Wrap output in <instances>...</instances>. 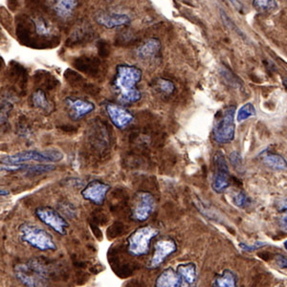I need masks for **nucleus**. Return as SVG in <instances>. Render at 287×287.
Wrapping results in <instances>:
<instances>
[{
  "label": "nucleus",
  "instance_id": "obj_1",
  "mask_svg": "<svg viewBox=\"0 0 287 287\" xmlns=\"http://www.w3.org/2000/svg\"><path fill=\"white\" fill-rule=\"evenodd\" d=\"M142 80V70L133 65H121L116 68L113 88L122 105L139 102L142 98L137 85Z\"/></svg>",
  "mask_w": 287,
  "mask_h": 287
},
{
  "label": "nucleus",
  "instance_id": "obj_2",
  "mask_svg": "<svg viewBox=\"0 0 287 287\" xmlns=\"http://www.w3.org/2000/svg\"><path fill=\"white\" fill-rule=\"evenodd\" d=\"M19 235L20 241L37 250L41 252L56 250L53 236L36 224L22 223L19 225Z\"/></svg>",
  "mask_w": 287,
  "mask_h": 287
},
{
  "label": "nucleus",
  "instance_id": "obj_3",
  "mask_svg": "<svg viewBox=\"0 0 287 287\" xmlns=\"http://www.w3.org/2000/svg\"><path fill=\"white\" fill-rule=\"evenodd\" d=\"M64 159V154L60 150H24L18 153L1 157V164L4 165H21L30 162L37 163H56Z\"/></svg>",
  "mask_w": 287,
  "mask_h": 287
},
{
  "label": "nucleus",
  "instance_id": "obj_4",
  "mask_svg": "<svg viewBox=\"0 0 287 287\" xmlns=\"http://www.w3.org/2000/svg\"><path fill=\"white\" fill-rule=\"evenodd\" d=\"M159 229L152 225H146L132 232L127 240V249L133 257H143L150 251V243L159 235Z\"/></svg>",
  "mask_w": 287,
  "mask_h": 287
},
{
  "label": "nucleus",
  "instance_id": "obj_5",
  "mask_svg": "<svg viewBox=\"0 0 287 287\" xmlns=\"http://www.w3.org/2000/svg\"><path fill=\"white\" fill-rule=\"evenodd\" d=\"M236 111V105H228L219 112L213 130V140L217 144H228L235 139Z\"/></svg>",
  "mask_w": 287,
  "mask_h": 287
},
{
  "label": "nucleus",
  "instance_id": "obj_6",
  "mask_svg": "<svg viewBox=\"0 0 287 287\" xmlns=\"http://www.w3.org/2000/svg\"><path fill=\"white\" fill-rule=\"evenodd\" d=\"M15 275L26 287H40L47 279L45 267L37 259L18 264L15 267Z\"/></svg>",
  "mask_w": 287,
  "mask_h": 287
},
{
  "label": "nucleus",
  "instance_id": "obj_7",
  "mask_svg": "<svg viewBox=\"0 0 287 287\" xmlns=\"http://www.w3.org/2000/svg\"><path fill=\"white\" fill-rule=\"evenodd\" d=\"M156 200L154 195L149 192L140 191L134 195L131 205L130 217L134 221L144 222L148 220L155 211Z\"/></svg>",
  "mask_w": 287,
  "mask_h": 287
},
{
  "label": "nucleus",
  "instance_id": "obj_8",
  "mask_svg": "<svg viewBox=\"0 0 287 287\" xmlns=\"http://www.w3.org/2000/svg\"><path fill=\"white\" fill-rule=\"evenodd\" d=\"M35 213L41 222L56 232V234L61 236H65L67 234L69 223L67 222L64 215H62L54 208L48 206L38 207L36 209Z\"/></svg>",
  "mask_w": 287,
  "mask_h": 287
},
{
  "label": "nucleus",
  "instance_id": "obj_9",
  "mask_svg": "<svg viewBox=\"0 0 287 287\" xmlns=\"http://www.w3.org/2000/svg\"><path fill=\"white\" fill-rule=\"evenodd\" d=\"M214 175L212 188L217 194H222L230 186V171L227 161L221 151H217L214 155Z\"/></svg>",
  "mask_w": 287,
  "mask_h": 287
},
{
  "label": "nucleus",
  "instance_id": "obj_10",
  "mask_svg": "<svg viewBox=\"0 0 287 287\" xmlns=\"http://www.w3.org/2000/svg\"><path fill=\"white\" fill-rule=\"evenodd\" d=\"M177 251V244L171 238L161 239L154 244V252L150 260L148 261V268L155 269L161 266L162 263Z\"/></svg>",
  "mask_w": 287,
  "mask_h": 287
},
{
  "label": "nucleus",
  "instance_id": "obj_11",
  "mask_svg": "<svg viewBox=\"0 0 287 287\" xmlns=\"http://www.w3.org/2000/svg\"><path fill=\"white\" fill-rule=\"evenodd\" d=\"M105 111L107 113L113 126L118 130H126L134 121L133 114L124 105H120L114 102H106Z\"/></svg>",
  "mask_w": 287,
  "mask_h": 287
},
{
  "label": "nucleus",
  "instance_id": "obj_12",
  "mask_svg": "<svg viewBox=\"0 0 287 287\" xmlns=\"http://www.w3.org/2000/svg\"><path fill=\"white\" fill-rule=\"evenodd\" d=\"M110 190V186L100 180H94L85 186L82 191V196L84 199L95 204L97 206H102L104 203L107 193Z\"/></svg>",
  "mask_w": 287,
  "mask_h": 287
},
{
  "label": "nucleus",
  "instance_id": "obj_13",
  "mask_svg": "<svg viewBox=\"0 0 287 287\" xmlns=\"http://www.w3.org/2000/svg\"><path fill=\"white\" fill-rule=\"evenodd\" d=\"M69 117L72 120H81L95 109V104L87 100L77 97H67L65 100Z\"/></svg>",
  "mask_w": 287,
  "mask_h": 287
},
{
  "label": "nucleus",
  "instance_id": "obj_14",
  "mask_svg": "<svg viewBox=\"0 0 287 287\" xmlns=\"http://www.w3.org/2000/svg\"><path fill=\"white\" fill-rule=\"evenodd\" d=\"M95 19L97 23L106 29H114L127 26L130 23V18L126 14L100 13Z\"/></svg>",
  "mask_w": 287,
  "mask_h": 287
},
{
  "label": "nucleus",
  "instance_id": "obj_15",
  "mask_svg": "<svg viewBox=\"0 0 287 287\" xmlns=\"http://www.w3.org/2000/svg\"><path fill=\"white\" fill-rule=\"evenodd\" d=\"M176 273L180 278L182 287H193L197 280V267L194 262L177 265Z\"/></svg>",
  "mask_w": 287,
  "mask_h": 287
},
{
  "label": "nucleus",
  "instance_id": "obj_16",
  "mask_svg": "<svg viewBox=\"0 0 287 287\" xmlns=\"http://www.w3.org/2000/svg\"><path fill=\"white\" fill-rule=\"evenodd\" d=\"M161 49V41L156 37H149L137 48L136 54L142 60H151L160 54Z\"/></svg>",
  "mask_w": 287,
  "mask_h": 287
},
{
  "label": "nucleus",
  "instance_id": "obj_17",
  "mask_svg": "<svg viewBox=\"0 0 287 287\" xmlns=\"http://www.w3.org/2000/svg\"><path fill=\"white\" fill-rule=\"evenodd\" d=\"M154 287H182L176 270L168 267L161 272L155 281Z\"/></svg>",
  "mask_w": 287,
  "mask_h": 287
},
{
  "label": "nucleus",
  "instance_id": "obj_18",
  "mask_svg": "<svg viewBox=\"0 0 287 287\" xmlns=\"http://www.w3.org/2000/svg\"><path fill=\"white\" fill-rule=\"evenodd\" d=\"M213 287H239V277L234 271L225 269L214 276Z\"/></svg>",
  "mask_w": 287,
  "mask_h": 287
},
{
  "label": "nucleus",
  "instance_id": "obj_19",
  "mask_svg": "<svg viewBox=\"0 0 287 287\" xmlns=\"http://www.w3.org/2000/svg\"><path fill=\"white\" fill-rule=\"evenodd\" d=\"M77 6L78 0H55L53 8L58 17L66 19L73 16Z\"/></svg>",
  "mask_w": 287,
  "mask_h": 287
},
{
  "label": "nucleus",
  "instance_id": "obj_20",
  "mask_svg": "<svg viewBox=\"0 0 287 287\" xmlns=\"http://www.w3.org/2000/svg\"><path fill=\"white\" fill-rule=\"evenodd\" d=\"M262 163L273 169L283 170L287 169V161L285 158L276 153H264L261 157Z\"/></svg>",
  "mask_w": 287,
  "mask_h": 287
},
{
  "label": "nucleus",
  "instance_id": "obj_21",
  "mask_svg": "<svg viewBox=\"0 0 287 287\" xmlns=\"http://www.w3.org/2000/svg\"><path fill=\"white\" fill-rule=\"evenodd\" d=\"M32 104L41 111L51 112L53 110V105L49 102L45 92L41 89H37L32 94Z\"/></svg>",
  "mask_w": 287,
  "mask_h": 287
},
{
  "label": "nucleus",
  "instance_id": "obj_22",
  "mask_svg": "<svg viewBox=\"0 0 287 287\" xmlns=\"http://www.w3.org/2000/svg\"><path fill=\"white\" fill-rule=\"evenodd\" d=\"M252 5L259 13H270L278 8L276 0H253Z\"/></svg>",
  "mask_w": 287,
  "mask_h": 287
},
{
  "label": "nucleus",
  "instance_id": "obj_23",
  "mask_svg": "<svg viewBox=\"0 0 287 287\" xmlns=\"http://www.w3.org/2000/svg\"><path fill=\"white\" fill-rule=\"evenodd\" d=\"M257 110L254 106V104L252 102H247L245 104H243L240 108V110L238 112L237 115V120L238 122H243V121L247 120L253 116H256Z\"/></svg>",
  "mask_w": 287,
  "mask_h": 287
},
{
  "label": "nucleus",
  "instance_id": "obj_24",
  "mask_svg": "<svg viewBox=\"0 0 287 287\" xmlns=\"http://www.w3.org/2000/svg\"><path fill=\"white\" fill-rule=\"evenodd\" d=\"M156 85H157L158 89L166 95H173L176 91V84H174V82H171L170 80H167L165 78L157 79Z\"/></svg>",
  "mask_w": 287,
  "mask_h": 287
},
{
  "label": "nucleus",
  "instance_id": "obj_25",
  "mask_svg": "<svg viewBox=\"0 0 287 287\" xmlns=\"http://www.w3.org/2000/svg\"><path fill=\"white\" fill-rule=\"evenodd\" d=\"M34 24L37 35L39 36H49L52 33V27L51 25L41 18H37L34 19Z\"/></svg>",
  "mask_w": 287,
  "mask_h": 287
},
{
  "label": "nucleus",
  "instance_id": "obj_26",
  "mask_svg": "<svg viewBox=\"0 0 287 287\" xmlns=\"http://www.w3.org/2000/svg\"><path fill=\"white\" fill-rule=\"evenodd\" d=\"M232 202L238 208H244L249 203V198L245 193L239 192V193H236L235 195H233Z\"/></svg>",
  "mask_w": 287,
  "mask_h": 287
},
{
  "label": "nucleus",
  "instance_id": "obj_27",
  "mask_svg": "<svg viewBox=\"0 0 287 287\" xmlns=\"http://www.w3.org/2000/svg\"><path fill=\"white\" fill-rule=\"evenodd\" d=\"M278 210L280 213H282L281 217L279 218V225L281 228L287 231V199L278 202Z\"/></svg>",
  "mask_w": 287,
  "mask_h": 287
},
{
  "label": "nucleus",
  "instance_id": "obj_28",
  "mask_svg": "<svg viewBox=\"0 0 287 287\" xmlns=\"http://www.w3.org/2000/svg\"><path fill=\"white\" fill-rule=\"evenodd\" d=\"M267 243L263 242V241H256L253 244H247L244 242H241L239 244V247L241 250L245 251V252H253V251L258 250L259 248H262L264 246H266Z\"/></svg>",
  "mask_w": 287,
  "mask_h": 287
},
{
  "label": "nucleus",
  "instance_id": "obj_29",
  "mask_svg": "<svg viewBox=\"0 0 287 287\" xmlns=\"http://www.w3.org/2000/svg\"><path fill=\"white\" fill-rule=\"evenodd\" d=\"M230 161H231L232 165L236 168L242 167V158L241 154L237 151H234L233 153L230 154Z\"/></svg>",
  "mask_w": 287,
  "mask_h": 287
},
{
  "label": "nucleus",
  "instance_id": "obj_30",
  "mask_svg": "<svg viewBox=\"0 0 287 287\" xmlns=\"http://www.w3.org/2000/svg\"><path fill=\"white\" fill-rule=\"evenodd\" d=\"M276 261L278 267L280 268L287 269V258L282 255H278L276 257Z\"/></svg>",
  "mask_w": 287,
  "mask_h": 287
},
{
  "label": "nucleus",
  "instance_id": "obj_31",
  "mask_svg": "<svg viewBox=\"0 0 287 287\" xmlns=\"http://www.w3.org/2000/svg\"><path fill=\"white\" fill-rule=\"evenodd\" d=\"M230 2L234 5V7L237 8L239 11H241L242 8H243V6H242V4H241L240 0H230Z\"/></svg>",
  "mask_w": 287,
  "mask_h": 287
},
{
  "label": "nucleus",
  "instance_id": "obj_32",
  "mask_svg": "<svg viewBox=\"0 0 287 287\" xmlns=\"http://www.w3.org/2000/svg\"><path fill=\"white\" fill-rule=\"evenodd\" d=\"M0 195H1V196H7V195H10V191L6 190V189H1Z\"/></svg>",
  "mask_w": 287,
  "mask_h": 287
},
{
  "label": "nucleus",
  "instance_id": "obj_33",
  "mask_svg": "<svg viewBox=\"0 0 287 287\" xmlns=\"http://www.w3.org/2000/svg\"><path fill=\"white\" fill-rule=\"evenodd\" d=\"M283 246H284V248H285V250L287 251V240L286 241L283 242Z\"/></svg>",
  "mask_w": 287,
  "mask_h": 287
},
{
  "label": "nucleus",
  "instance_id": "obj_34",
  "mask_svg": "<svg viewBox=\"0 0 287 287\" xmlns=\"http://www.w3.org/2000/svg\"><path fill=\"white\" fill-rule=\"evenodd\" d=\"M283 84H284L285 87L287 88V79H284V80H283Z\"/></svg>",
  "mask_w": 287,
  "mask_h": 287
}]
</instances>
